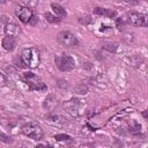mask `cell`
Returning <instances> with one entry per match:
<instances>
[{
	"instance_id": "cell-2",
	"label": "cell",
	"mask_w": 148,
	"mask_h": 148,
	"mask_svg": "<svg viewBox=\"0 0 148 148\" xmlns=\"http://www.w3.org/2000/svg\"><path fill=\"white\" fill-rule=\"evenodd\" d=\"M21 57L24 61V64L27 65V67L29 68H36L39 64L40 60V56H39V51L36 47H25L22 50Z\"/></svg>"
},
{
	"instance_id": "cell-22",
	"label": "cell",
	"mask_w": 148,
	"mask_h": 148,
	"mask_svg": "<svg viewBox=\"0 0 148 148\" xmlns=\"http://www.w3.org/2000/svg\"><path fill=\"white\" fill-rule=\"evenodd\" d=\"M35 148H53L51 145H37Z\"/></svg>"
},
{
	"instance_id": "cell-24",
	"label": "cell",
	"mask_w": 148,
	"mask_h": 148,
	"mask_svg": "<svg viewBox=\"0 0 148 148\" xmlns=\"http://www.w3.org/2000/svg\"><path fill=\"white\" fill-rule=\"evenodd\" d=\"M142 117L148 120V109H146L145 111H142Z\"/></svg>"
},
{
	"instance_id": "cell-20",
	"label": "cell",
	"mask_w": 148,
	"mask_h": 148,
	"mask_svg": "<svg viewBox=\"0 0 148 148\" xmlns=\"http://www.w3.org/2000/svg\"><path fill=\"white\" fill-rule=\"evenodd\" d=\"M1 140L3 141V142H6V143H10L13 140L10 139V136H7L5 133H1Z\"/></svg>"
},
{
	"instance_id": "cell-19",
	"label": "cell",
	"mask_w": 148,
	"mask_h": 148,
	"mask_svg": "<svg viewBox=\"0 0 148 148\" xmlns=\"http://www.w3.org/2000/svg\"><path fill=\"white\" fill-rule=\"evenodd\" d=\"M76 91H77L79 94H87L88 88H87V86H84V84H79V86L76 87Z\"/></svg>"
},
{
	"instance_id": "cell-9",
	"label": "cell",
	"mask_w": 148,
	"mask_h": 148,
	"mask_svg": "<svg viewBox=\"0 0 148 148\" xmlns=\"http://www.w3.org/2000/svg\"><path fill=\"white\" fill-rule=\"evenodd\" d=\"M3 30H5V34L7 36H10V37L17 36L21 31L20 27L13 22H3Z\"/></svg>"
},
{
	"instance_id": "cell-14",
	"label": "cell",
	"mask_w": 148,
	"mask_h": 148,
	"mask_svg": "<svg viewBox=\"0 0 148 148\" xmlns=\"http://www.w3.org/2000/svg\"><path fill=\"white\" fill-rule=\"evenodd\" d=\"M128 132L132 133V134H139L141 133V125L136 121H132L130 125H128Z\"/></svg>"
},
{
	"instance_id": "cell-6",
	"label": "cell",
	"mask_w": 148,
	"mask_h": 148,
	"mask_svg": "<svg viewBox=\"0 0 148 148\" xmlns=\"http://www.w3.org/2000/svg\"><path fill=\"white\" fill-rule=\"evenodd\" d=\"M127 22L133 27H148V16L142 13L131 10L127 13Z\"/></svg>"
},
{
	"instance_id": "cell-13",
	"label": "cell",
	"mask_w": 148,
	"mask_h": 148,
	"mask_svg": "<svg viewBox=\"0 0 148 148\" xmlns=\"http://www.w3.org/2000/svg\"><path fill=\"white\" fill-rule=\"evenodd\" d=\"M16 45V42H15V38L14 37H10V36H6L3 39H2V46L6 51H13L14 47Z\"/></svg>"
},
{
	"instance_id": "cell-4",
	"label": "cell",
	"mask_w": 148,
	"mask_h": 148,
	"mask_svg": "<svg viewBox=\"0 0 148 148\" xmlns=\"http://www.w3.org/2000/svg\"><path fill=\"white\" fill-rule=\"evenodd\" d=\"M22 133L24 135H27L28 138L32 139V140H40L44 135V131L42 130V127L35 123H28L25 125L22 126Z\"/></svg>"
},
{
	"instance_id": "cell-1",
	"label": "cell",
	"mask_w": 148,
	"mask_h": 148,
	"mask_svg": "<svg viewBox=\"0 0 148 148\" xmlns=\"http://www.w3.org/2000/svg\"><path fill=\"white\" fill-rule=\"evenodd\" d=\"M22 80L29 86L30 90H36V91H45L47 90V86L42 81L39 76H37L32 72H25L22 74Z\"/></svg>"
},
{
	"instance_id": "cell-3",
	"label": "cell",
	"mask_w": 148,
	"mask_h": 148,
	"mask_svg": "<svg viewBox=\"0 0 148 148\" xmlns=\"http://www.w3.org/2000/svg\"><path fill=\"white\" fill-rule=\"evenodd\" d=\"M84 108H86V104L80 98H72V99H69V101H67L65 103L66 111L71 116H73V117H80V116H82L83 112H84Z\"/></svg>"
},
{
	"instance_id": "cell-15",
	"label": "cell",
	"mask_w": 148,
	"mask_h": 148,
	"mask_svg": "<svg viewBox=\"0 0 148 148\" xmlns=\"http://www.w3.org/2000/svg\"><path fill=\"white\" fill-rule=\"evenodd\" d=\"M44 16H45L46 21H49L50 23H59V22L61 21V18H59L58 16H56V15L49 13V12H46V13L44 14Z\"/></svg>"
},
{
	"instance_id": "cell-12",
	"label": "cell",
	"mask_w": 148,
	"mask_h": 148,
	"mask_svg": "<svg viewBox=\"0 0 148 148\" xmlns=\"http://www.w3.org/2000/svg\"><path fill=\"white\" fill-rule=\"evenodd\" d=\"M51 8H52L53 13L56 14V16H58L59 18H62V17H66V16H67V12H66V9H65L62 6H60L59 3H54V2H52V3H51Z\"/></svg>"
},
{
	"instance_id": "cell-18",
	"label": "cell",
	"mask_w": 148,
	"mask_h": 148,
	"mask_svg": "<svg viewBox=\"0 0 148 148\" xmlns=\"http://www.w3.org/2000/svg\"><path fill=\"white\" fill-rule=\"evenodd\" d=\"M14 64L17 66V67H20V68H25L27 67V65L24 64V61H23V59H22V57H16L15 59H14Z\"/></svg>"
},
{
	"instance_id": "cell-17",
	"label": "cell",
	"mask_w": 148,
	"mask_h": 148,
	"mask_svg": "<svg viewBox=\"0 0 148 148\" xmlns=\"http://www.w3.org/2000/svg\"><path fill=\"white\" fill-rule=\"evenodd\" d=\"M54 139H56L57 141H71V140H72V136L68 135V134L60 133V134H56V135H54Z\"/></svg>"
},
{
	"instance_id": "cell-10",
	"label": "cell",
	"mask_w": 148,
	"mask_h": 148,
	"mask_svg": "<svg viewBox=\"0 0 148 148\" xmlns=\"http://www.w3.org/2000/svg\"><path fill=\"white\" fill-rule=\"evenodd\" d=\"M94 13L96 15L99 16H105V17H110L113 18L117 16V12L113 9H108V8H102V7H95L94 8Z\"/></svg>"
},
{
	"instance_id": "cell-5",
	"label": "cell",
	"mask_w": 148,
	"mask_h": 148,
	"mask_svg": "<svg viewBox=\"0 0 148 148\" xmlns=\"http://www.w3.org/2000/svg\"><path fill=\"white\" fill-rule=\"evenodd\" d=\"M54 62L59 71L61 72H69L75 67V60L73 57L69 54H61V56H56Z\"/></svg>"
},
{
	"instance_id": "cell-8",
	"label": "cell",
	"mask_w": 148,
	"mask_h": 148,
	"mask_svg": "<svg viewBox=\"0 0 148 148\" xmlns=\"http://www.w3.org/2000/svg\"><path fill=\"white\" fill-rule=\"evenodd\" d=\"M15 15L18 17V20L23 23H30L31 18L34 17V13H32V9L28 6H22V7H18L16 10H15Z\"/></svg>"
},
{
	"instance_id": "cell-16",
	"label": "cell",
	"mask_w": 148,
	"mask_h": 148,
	"mask_svg": "<svg viewBox=\"0 0 148 148\" xmlns=\"http://www.w3.org/2000/svg\"><path fill=\"white\" fill-rule=\"evenodd\" d=\"M47 120L50 121V123H52V124H62L64 123V119L60 117V116H58V114H50L49 117H47Z\"/></svg>"
},
{
	"instance_id": "cell-7",
	"label": "cell",
	"mask_w": 148,
	"mask_h": 148,
	"mask_svg": "<svg viewBox=\"0 0 148 148\" xmlns=\"http://www.w3.org/2000/svg\"><path fill=\"white\" fill-rule=\"evenodd\" d=\"M57 38H58V42L61 45L66 46V47H74V46H76L79 44V40L75 37V35H73L69 31H61V32H59Z\"/></svg>"
},
{
	"instance_id": "cell-23",
	"label": "cell",
	"mask_w": 148,
	"mask_h": 148,
	"mask_svg": "<svg viewBox=\"0 0 148 148\" xmlns=\"http://www.w3.org/2000/svg\"><path fill=\"white\" fill-rule=\"evenodd\" d=\"M37 22H38V17L34 15V17H32V18H31V21H30V24H32V25H35V24H36Z\"/></svg>"
},
{
	"instance_id": "cell-21",
	"label": "cell",
	"mask_w": 148,
	"mask_h": 148,
	"mask_svg": "<svg viewBox=\"0 0 148 148\" xmlns=\"http://www.w3.org/2000/svg\"><path fill=\"white\" fill-rule=\"evenodd\" d=\"M0 79H1V86H5L7 83V79L3 73H0Z\"/></svg>"
},
{
	"instance_id": "cell-11",
	"label": "cell",
	"mask_w": 148,
	"mask_h": 148,
	"mask_svg": "<svg viewBox=\"0 0 148 148\" xmlns=\"http://www.w3.org/2000/svg\"><path fill=\"white\" fill-rule=\"evenodd\" d=\"M58 104H59L58 97H56V96L52 95V94L49 95V96L45 98V101H44V108H45L46 110H49V111L54 110V108H57Z\"/></svg>"
}]
</instances>
